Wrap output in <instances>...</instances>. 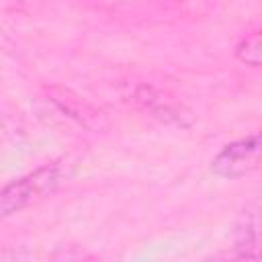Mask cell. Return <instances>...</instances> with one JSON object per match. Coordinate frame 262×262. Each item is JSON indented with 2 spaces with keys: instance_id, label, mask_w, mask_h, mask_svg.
Here are the masks:
<instances>
[{
  "instance_id": "6da1fadb",
  "label": "cell",
  "mask_w": 262,
  "mask_h": 262,
  "mask_svg": "<svg viewBox=\"0 0 262 262\" xmlns=\"http://www.w3.org/2000/svg\"><path fill=\"white\" fill-rule=\"evenodd\" d=\"M61 182L59 164H43L0 188V221L43 201Z\"/></svg>"
},
{
  "instance_id": "7a4b0ae2",
  "label": "cell",
  "mask_w": 262,
  "mask_h": 262,
  "mask_svg": "<svg viewBox=\"0 0 262 262\" xmlns=\"http://www.w3.org/2000/svg\"><path fill=\"white\" fill-rule=\"evenodd\" d=\"M260 164V135L252 133L227 143L211 162V170L219 178H242Z\"/></svg>"
},
{
  "instance_id": "3957f363",
  "label": "cell",
  "mask_w": 262,
  "mask_h": 262,
  "mask_svg": "<svg viewBox=\"0 0 262 262\" xmlns=\"http://www.w3.org/2000/svg\"><path fill=\"white\" fill-rule=\"evenodd\" d=\"M235 248H237V256H242V258L258 256V221H256V217L246 219V223L237 229Z\"/></svg>"
},
{
  "instance_id": "277c9868",
  "label": "cell",
  "mask_w": 262,
  "mask_h": 262,
  "mask_svg": "<svg viewBox=\"0 0 262 262\" xmlns=\"http://www.w3.org/2000/svg\"><path fill=\"white\" fill-rule=\"evenodd\" d=\"M235 53H237V59H239L242 63L252 66V68H258V66H260V55H262V53H260V33L254 31L252 35L244 37V39L239 41Z\"/></svg>"
},
{
  "instance_id": "5b68a950",
  "label": "cell",
  "mask_w": 262,
  "mask_h": 262,
  "mask_svg": "<svg viewBox=\"0 0 262 262\" xmlns=\"http://www.w3.org/2000/svg\"><path fill=\"white\" fill-rule=\"evenodd\" d=\"M53 100L59 102L66 113H70L72 117H78L82 123H88L90 119H98V115L92 111V106L86 104V102H82L78 96H74V98H66L63 96V98H53Z\"/></svg>"
}]
</instances>
